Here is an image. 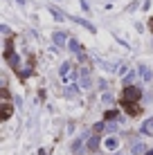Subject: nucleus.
Masks as SVG:
<instances>
[{
	"label": "nucleus",
	"instance_id": "nucleus-20",
	"mask_svg": "<svg viewBox=\"0 0 153 155\" xmlns=\"http://www.w3.org/2000/svg\"><path fill=\"white\" fill-rule=\"evenodd\" d=\"M115 117H117V110H108V113H106V121L108 119H115Z\"/></svg>",
	"mask_w": 153,
	"mask_h": 155
},
{
	"label": "nucleus",
	"instance_id": "nucleus-7",
	"mask_svg": "<svg viewBox=\"0 0 153 155\" xmlns=\"http://www.w3.org/2000/svg\"><path fill=\"white\" fill-rule=\"evenodd\" d=\"M146 151H149V148H146V144H142V142H135L133 148H131V153H133V155H142V153L146 155Z\"/></svg>",
	"mask_w": 153,
	"mask_h": 155
},
{
	"label": "nucleus",
	"instance_id": "nucleus-3",
	"mask_svg": "<svg viewBox=\"0 0 153 155\" xmlns=\"http://www.w3.org/2000/svg\"><path fill=\"white\" fill-rule=\"evenodd\" d=\"M138 74L142 79H144V83H151L153 81V72H151V68L149 65H144V63H140L138 65Z\"/></svg>",
	"mask_w": 153,
	"mask_h": 155
},
{
	"label": "nucleus",
	"instance_id": "nucleus-14",
	"mask_svg": "<svg viewBox=\"0 0 153 155\" xmlns=\"http://www.w3.org/2000/svg\"><path fill=\"white\" fill-rule=\"evenodd\" d=\"M59 72H61V77H63V79H68V77H70V63H63Z\"/></svg>",
	"mask_w": 153,
	"mask_h": 155
},
{
	"label": "nucleus",
	"instance_id": "nucleus-13",
	"mask_svg": "<svg viewBox=\"0 0 153 155\" xmlns=\"http://www.w3.org/2000/svg\"><path fill=\"white\" fill-rule=\"evenodd\" d=\"M142 133H153V117H151V119H146L144 124H142Z\"/></svg>",
	"mask_w": 153,
	"mask_h": 155
},
{
	"label": "nucleus",
	"instance_id": "nucleus-24",
	"mask_svg": "<svg viewBox=\"0 0 153 155\" xmlns=\"http://www.w3.org/2000/svg\"><path fill=\"white\" fill-rule=\"evenodd\" d=\"M115 155H122V153H115Z\"/></svg>",
	"mask_w": 153,
	"mask_h": 155
},
{
	"label": "nucleus",
	"instance_id": "nucleus-2",
	"mask_svg": "<svg viewBox=\"0 0 153 155\" xmlns=\"http://www.w3.org/2000/svg\"><path fill=\"white\" fill-rule=\"evenodd\" d=\"M79 85H81L83 90H90L92 79H90V70H88V68H83V70L79 72Z\"/></svg>",
	"mask_w": 153,
	"mask_h": 155
},
{
	"label": "nucleus",
	"instance_id": "nucleus-17",
	"mask_svg": "<svg viewBox=\"0 0 153 155\" xmlns=\"http://www.w3.org/2000/svg\"><path fill=\"white\" fill-rule=\"evenodd\" d=\"M81 142H83V137H79V140H75V142H72V151H75V153H79V151H81Z\"/></svg>",
	"mask_w": 153,
	"mask_h": 155
},
{
	"label": "nucleus",
	"instance_id": "nucleus-19",
	"mask_svg": "<svg viewBox=\"0 0 153 155\" xmlns=\"http://www.w3.org/2000/svg\"><path fill=\"white\" fill-rule=\"evenodd\" d=\"M106 130L108 133H115V130H117V124H115V121H106Z\"/></svg>",
	"mask_w": 153,
	"mask_h": 155
},
{
	"label": "nucleus",
	"instance_id": "nucleus-5",
	"mask_svg": "<svg viewBox=\"0 0 153 155\" xmlns=\"http://www.w3.org/2000/svg\"><path fill=\"white\" fill-rule=\"evenodd\" d=\"M104 148H106V151H117V148H119V140L113 137V135L106 137V140H104Z\"/></svg>",
	"mask_w": 153,
	"mask_h": 155
},
{
	"label": "nucleus",
	"instance_id": "nucleus-8",
	"mask_svg": "<svg viewBox=\"0 0 153 155\" xmlns=\"http://www.w3.org/2000/svg\"><path fill=\"white\" fill-rule=\"evenodd\" d=\"M68 47H70V50L75 52L77 56H79V54H83V50H81V45H79V41H77V38H70V43H68Z\"/></svg>",
	"mask_w": 153,
	"mask_h": 155
},
{
	"label": "nucleus",
	"instance_id": "nucleus-1",
	"mask_svg": "<svg viewBox=\"0 0 153 155\" xmlns=\"http://www.w3.org/2000/svg\"><path fill=\"white\" fill-rule=\"evenodd\" d=\"M140 97H142V92L135 88V85L124 88V101H126V104H135V101H140Z\"/></svg>",
	"mask_w": 153,
	"mask_h": 155
},
{
	"label": "nucleus",
	"instance_id": "nucleus-21",
	"mask_svg": "<svg viewBox=\"0 0 153 155\" xmlns=\"http://www.w3.org/2000/svg\"><path fill=\"white\" fill-rule=\"evenodd\" d=\"M81 9H83V12H88V14H90V7H88V2H86V0H81Z\"/></svg>",
	"mask_w": 153,
	"mask_h": 155
},
{
	"label": "nucleus",
	"instance_id": "nucleus-9",
	"mask_svg": "<svg viewBox=\"0 0 153 155\" xmlns=\"http://www.w3.org/2000/svg\"><path fill=\"white\" fill-rule=\"evenodd\" d=\"M135 77H138V74H135L133 70H131L128 74H126V77H122V83H124V88H128V85H133V81H135Z\"/></svg>",
	"mask_w": 153,
	"mask_h": 155
},
{
	"label": "nucleus",
	"instance_id": "nucleus-23",
	"mask_svg": "<svg viewBox=\"0 0 153 155\" xmlns=\"http://www.w3.org/2000/svg\"><path fill=\"white\" fill-rule=\"evenodd\" d=\"M146 155H153V148H149V151H146Z\"/></svg>",
	"mask_w": 153,
	"mask_h": 155
},
{
	"label": "nucleus",
	"instance_id": "nucleus-4",
	"mask_svg": "<svg viewBox=\"0 0 153 155\" xmlns=\"http://www.w3.org/2000/svg\"><path fill=\"white\" fill-rule=\"evenodd\" d=\"M52 41H54V45H56V47H63V45H68V43H70V38H68L65 31H54Z\"/></svg>",
	"mask_w": 153,
	"mask_h": 155
},
{
	"label": "nucleus",
	"instance_id": "nucleus-10",
	"mask_svg": "<svg viewBox=\"0 0 153 155\" xmlns=\"http://www.w3.org/2000/svg\"><path fill=\"white\" fill-rule=\"evenodd\" d=\"M72 23H79L81 27H86V29H90V31H97L92 23H88V20H83V18H72Z\"/></svg>",
	"mask_w": 153,
	"mask_h": 155
},
{
	"label": "nucleus",
	"instance_id": "nucleus-15",
	"mask_svg": "<svg viewBox=\"0 0 153 155\" xmlns=\"http://www.w3.org/2000/svg\"><path fill=\"white\" fill-rule=\"evenodd\" d=\"M12 113H14V110H12V106H9V104H5V106H2V119H9V117H12Z\"/></svg>",
	"mask_w": 153,
	"mask_h": 155
},
{
	"label": "nucleus",
	"instance_id": "nucleus-18",
	"mask_svg": "<svg viewBox=\"0 0 153 155\" xmlns=\"http://www.w3.org/2000/svg\"><path fill=\"white\" fill-rule=\"evenodd\" d=\"M101 101H104V104H113V94H110V92H104V94H101Z\"/></svg>",
	"mask_w": 153,
	"mask_h": 155
},
{
	"label": "nucleus",
	"instance_id": "nucleus-16",
	"mask_svg": "<svg viewBox=\"0 0 153 155\" xmlns=\"http://www.w3.org/2000/svg\"><path fill=\"white\" fill-rule=\"evenodd\" d=\"M77 92H79L77 85H68V88H65V97H75Z\"/></svg>",
	"mask_w": 153,
	"mask_h": 155
},
{
	"label": "nucleus",
	"instance_id": "nucleus-6",
	"mask_svg": "<svg viewBox=\"0 0 153 155\" xmlns=\"http://www.w3.org/2000/svg\"><path fill=\"white\" fill-rule=\"evenodd\" d=\"M97 146H99V137L97 135H90V137H88V142H86V148H88V151H97Z\"/></svg>",
	"mask_w": 153,
	"mask_h": 155
},
{
	"label": "nucleus",
	"instance_id": "nucleus-11",
	"mask_svg": "<svg viewBox=\"0 0 153 155\" xmlns=\"http://www.w3.org/2000/svg\"><path fill=\"white\" fill-rule=\"evenodd\" d=\"M50 14L54 16V20H65V16H63L61 9H56V7H50Z\"/></svg>",
	"mask_w": 153,
	"mask_h": 155
},
{
	"label": "nucleus",
	"instance_id": "nucleus-12",
	"mask_svg": "<svg viewBox=\"0 0 153 155\" xmlns=\"http://www.w3.org/2000/svg\"><path fill=\"white\" fill-rule=\"evenodd\" d=\"M99 65H101L106 72H115L117 70V65H115V63H108V61H99Z\"/></svg>",
	"mask_w": 153,
	"mask_h": 155
},
{
	"label": "nucleus",
	"instance_id": "nucleus-22",
	"mask_svg": "<svg viewBox=\"0 0 153 155\" xmlns=\"http://www.w3.org/2000/svg\"><path fill=\"white\" fill-rule=\"evenodd\" d=\"M0 31H2V34H9V31H12V29H9L7 25H0Z\"/></svg>",
	"mask_w": 153,
	"mask_h": 155
}]
</instances>
